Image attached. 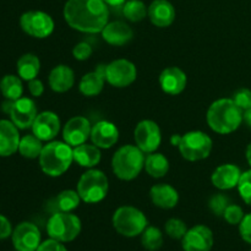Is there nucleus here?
<instances>
[{
    "label": "nucleus",
    "instance_id": "obj_1",
    "mask_svg": "<svg viewBox=\"0 0 251 251\" xmlns=\"http://www.w3.org/2000/svg\"><path fill=\"white\" fill-rule=\"evenodd\" d=\"M64 19L76 31L98 33L108 24L109 10L103 0H68L64 6Z\"/></svg>",
    "mask_w": 251,
    "mask_h": 251
},
{
    "label": "nucleus",
    "instance_id": "obj_5",
    "mask_svg": "<svg viewBox=\"0 0 251 251\" xmlns=\"http://www.w3.org/2000/svg\"><path fill=\"white\" fill-rule=\"evenodd\" d=\"M145 153L134 145L122 146L112 158L113 173L120 180L129 181L139 176L145 168Z\"/></svg>",
    "mask_w": 251,
    "mask_h": 251
},
{
    "label": "nucleus",
    "instance_id": "obj_27",
    "mask_svg": "<svg viewBox=\"0 0 251 251\" xmlns=\"http://www.w3.org/2000/svg\"><path fill=\"white\" fill-rule=\"evenodd\" d=\"M16 69L17 74L22 80L31 81L38 76L39 70H41V61H39L38 56L34 55V54H24L17 60Z\"/></svg>",
    "mask_w": 251,
    "mask_h": 251
},
{
    "label": "nucleus",
    "instance_id": "obj_26",
    "mask_svg": "<svg viewBox=\"0 0 251 251\" xmlns=\"http://www.w3.org/2000/svg\"><path fill=\"white\" fill-rule=\"evenodd\" d=\"M73 152L74 161L85 168H93L100 163V158H102L100 147H97L96 145L82 144L80 146L73 147Z\"/></svg>",
    "mask_w": 251,
    "mask_h": 251
},
{
    "label": "nucleus",
    "instance_id": "obj_43",
    "mask_svg": "<svg viewBox=\"0 0 251 251\" xmlns=\"http://www.w3.org/2000/svg\"><path fill=\"white\" fill-rule=\"evenodd\" d=\"M28 91L31 93V96H33V97H41L44 92L43 82L41 80H38L37 77L28 81Z\"/></svg>",
    "mask_w": 251,
    "mask_h": 251
},
{
    "label": "nucleus",
    "instance_id": "obj_29",
    "mask_svg": "<svg viewBox=\"0 0 251 251\" xmlns=\"http://www.w3.org/2000/svg\"><path fill=\"white\" fill-rule=\"evenodd\" d=\"M145 169L152 178H163L169 171V162L162 153H149L145 158Z\"/></svg>",
    "mask_w": 251,
    "mask_h": 251
},
{
    "label": "nucleus",
    "instance_id": "obj_2",
    "mask_svg": "<svg viewBox=\"0 0 251 251\" xmlns=\"http://www.w3.org/2000/svg\"><path fill=\"white\" fill-rule=\"evenodd\" d=\"M243 110L232 98H221L210 105L206 115L208 126L217 134H232L243 123Z\"/></svg>",
    "mask_w": 251,
    "mask_h": 251
},
{
    "label": "nucleus",
    "instance_id": "obj_44",
    "mask_svg": "<svg viewBox=\"0 0 251 251\" xmlns=\"http://www.w3.org/2000/svg\"><path fill=\"white\" fill-rule=\"evenodd\" d=\"M14 102H15V100H5V102H2V104H1L2 112L10 115V113H11V110H12V107H14Z\"/></svg>",
    "mask_w": 251,
    "mask_h": 251
},
{
    "label": "nucleus",
    "instance_id": "obj_4",
    "mask_svg": "<svg viewBox=\"0 0 251 251\" xmlns=\"http://www.w3.org/2000/svg\"><path fill=\"white\" fill-rule=\"evenodd\" d=\"M171 144L179 149L181 157L186 161L198 162L207 158L212 151V139L203 131H189L183 136L173 135Z\"/></svg>",
    "mask_w": 251,
    "mask_h": 251
},
{
    "label": "nucleus",
    "instance_id": "obj_36",
    "mask_svg": "<svg viewBox=\"0 0 251 251\" xmlns=\"http://www.w3.org/2000/svg\"><path fill=\"white\" fill-rule=\"evenodd\" d=\"M228 206H229V200L223 194H216L208 201V208H210V211L213 215L218 216V217L225 215V211Z\"/></svg>",
    "mask_w": 251,
    "mask_h": 251
},
{
    "label": "nucleus",
    "instance_id": "obj_3",
    "mask_svg": "<svg viewBox=\"0 0 251 251\" xmlns=\"http://www.w3.org/2000/svg\"><path fill=\"white\" fill-rule=\"evenodd\" d=\"M74 162L73 147L65 141H51L44 145L39 156V166L48 176H60Z\"/></svg>",
    "mask_w": 251,
    "mask_h": 251
},
{
    "label": "nucleus",
    "instance_id": "obj_23",
    "mask_svg": "<svg viewBox=\"0 0 251 251\" xmlns=\"http://www.w3.org/2000/svg\"><path fill=\"white\" fill-rule=\"evenodd\" d=\"M48 82L54 92H68L69 90L73 88L74 83H75V74H74V70L70 66L60 64V65L51 69L50 74H49Z\"/></svg>",
    "mask_w": 251,
    "mask_h": 251
},
{
    "label": "nucleus",
    "instance_id": "obj_37",
    "mask_svg": "<svg viewBox=\"0 0 251 251\" xmlns=\"http://www.w3.org/2000/svg\"><path fill=\"white\" fill-rule=\"evenodd\" d=\"M244 212H243V208L238 205H229L225 211V215L223 218L226 220V222L229 223L232 226L239 225L240 222L244 218Z\"/></svg>",
    "mask_w": 251,
    "mask_h": 251
},
{
    "label": "nucleus",
    "instance_id": "obj_21",
    "mask_svg": "<svg viewBox=\"0 0 251 251\" xmlns=\"http://www.w3.org/2000/svg\"><path fill=\"white\" fill-rule=\"evenodd\" d=\"M102 38L110 46L122 47L129 43L134 37L131 27L123 21L108 22L102 29Z\"/></svg>",
    "mask_w": 251,
    "mask_h": 251
},
{
    "label": "nucleus",
    "instance_id": "obj_15",
    "mask_svg": "<svg viewBox=\"0 0 251 251\" xmlns=\"http://www.w3.org/2000/svg\"><path fill=\"white\" fill-rule=\"evenodd\" d=\"M60 130V119L50 110H46L37 114L32 124V134L36 135L42 141H51Z\"/></svg>",
    "mask_w": 251,
    "mask_h": 251
},
{
    "label": "nucleus",
    "instance_id": "obj_42",
    "mask_svg": "<svg viewBox=\"0 0 251 251\" xmlns=\"http://www.w3.org/2000/svg\"><path fill=\"white\" fill-rule=\"evenodd\" d=\"M12 235V226L5 216L0 215V240L7 239Z\"/></svg>",
    "mask_w": 251,
    "mask_h": 251
},
{
    "label": "nucleus",
    "instance_id": "obj_40",
    "mask_svg": "<svg viewBox=\"0 0 251 251\" xmlns=\"http://www.w3.org/2000/svg\"><path fill=\"white\" fill-rule=\"evenodd\" d=\"M239 234L245 243L251 244V213L245 215L239 223Z\"/></svg>",
    "mask_w": 251,
    "mask_h": 251
},
{
    "label": "nucleus",
    "instance_id": "obj_34",
    "mask_svg": "<svg viewBox=\"0 0 251 251\" xmlns=\"http://www.w3.org/2000/svg\"><path fill=\"white\" fill-rule=\"evenodd\" d=\"M164 230L172 239L181 240L188 232V227L184 221L179 220V218H171L164 225Z\"/></svg>",
    "mask_w": 251,
    "mask_h": 251
},
{
    "label": "nucleus",
    "instance_id": "obj_16",
    "mask_svg": "<svg viewBox=\"0 0 251 251\" xmlns=\"http://www.w3.org/2000/svg\"><path fill=\"white\" fill-rule=\"evenodd\" d=\"M37 114L38 113H37L36 103L31 98L21 97L14 102V107L10 113V119L19 129L25 130L32 127Z\"/></svg>",
    "mask_w": 251,
    "mask_h": 251
},
{
    "label": "nucleus",
    "instance_id": "obj_14",
    "mask_svg": "<svg viewBox=\"0 0 251 251\" xmlns=\"http://www.w3.org/2000/svg\"><path fill=\"white\" fill-rule=\"evenodd\" d=\"M91 123L85 117H74L68 120L63 129L64 141L71 147L80 146L86 144L88 137L91 136Z\"/></svg>",
    "mask_w": 251,
    "mask_h": 251
},
{
    "label": "nucleus",
    "instance_id": "obj_17",
    "mask_svg": "<svg viewBox=\"0 0 251 251\" xmlns=\"http://www.w3.org/2000/svg\"><path fill=\"white\" fill-rule=\"evenodd\" d=\"M159 86L162 91L167 95L176 96L180 95L186 87V74L178 66H171L164 69L159 75Z\"/></svg>",
    "mask_w": 251,
    "mask_h": 251
},
{
    "label": "nucleus",
    "instance_id": "obj_28",
    "mask_svg": "<svg viewBox=\"0 0 251 251\" xmlns=\"http://www.w3.org/2000/svg\"><path fill=\"white\" fill-rule=\"evenodd\" d=\"M81 198L77 191L75 190H63L58 196L51 201L53 205V213L55 212H73L80 205Z\"/></svg>",
    "mask_w": 251,
    "mask_h": 251
},
{
    "label": "nucleus",
    "instance_id": "obj_41",
    "mask_svg": "<svg viewBox=\"0 0 251 251\" xmlns=\"http://www.w3.org/2000/svg\"><path fill=\"white\" fill-rule=\"evenodd\" d=\"M36 251H68V249L65 248L64 243L49 238V239L42 242Z\"/></svg>",
    "mask_w": 251,
    "mask_h": 251
},
{
    "label": "nucleus",
    "instance_id": "obj_48",
    "mask_svg": "<svg viewBox=\"0 0 251 251\" xmlns=\"http://www.w3.org/2000/svg\"><path fill=\"white\" fill-rule=\"evenodd\" d=\"M250 251H251V250H250Z\"/></svg>",
    "mask_w": 251,
    "mask_h": 251
},
{
    "label": "nucleus",
    "instance_id": "obj_35",
    "mask_svg": "<svg viewBox=\"0 0 251 251\" xmlns=\"http://www.w3.org/2000/svg\"><path fill=\"white\" fill-rule=\"evenodd\" d=\"M237 188L243 201L247 205L251 206V169L242 173V176H240V180L238 183Z\"/></svg>",
    "mask_w": 251,
    "mask_h": 251
},
{
    "label": "nucleus",
    "instance_id": "obj_9",
    "mask_svg": "<svg viewBox=\"0 0 251 251\" xmlns=\"http://www.w3.org/2000/svg\"><path fill=\"white\" fill-rule=\"evenodd\" d=\"M20 26L22 31L34 38H47L54 31V21L50 15L39 10H32L21 15Z\"/></svg>",
    "mask_w": 251,
    "mask_h": 251
},
{
    "label": "nucleus",
    "instance_id": "obj_22",
    "mask_svg": "<svg viewBox=\"0 0 251 251\" xmlns=\"http://www.w3.org/2000/svg\"><path fill=\"white\" fill-rule=\"evenodd\" d=\"M152 24L157 27H168L176 20V9L168 0H153L149 6V15Z\"/></svg>",
    "mask_w": 251,
    "mask_h": 251
},
{
    "label": "nucleus",
    "instance_id": "obj_19",
    "mask_svg": "<svg viewBox=\"0 0 251 251\" xmlns=\"http://www.w3.org/2000/svg\"><path fill=\"white\" fill-rule=\"evenodd\" d=\"M19 127L11 120H0V157H10L19 151Z\"/></svg>",
    "mask_w": 251,
    "mask_h": 251
},
{
    "label": "nucleus",
    "instance_id": "obj_8",
    "mask_svg": "<svg viewBox=\"0 0 251 251\" xmlns=\"http://www.w3.org/2000/svg\"><path fill=\"white\" fill-rule=\"evenodd\" d=\"M109 183L102 171L90 169L81 176L77 183V193L81 200L86 203H98L108 194Z\"/></svg>",
    "mask_w": 251,
    "mask_h": 251
},
{
    "label": "nucleus",
    "instance_id": "obj_20",
    "mask_svg": "<svg viewBox=\"0 0 251 251\" xmlns=\"http://www.w3.org/2000/svg\"><path fill=\"white\" fill-rule=\"evenodd\" d=\"M240 176H242V171L238 166L232 163L221 164L213 171L211 181L213 186L220 190H230L238 186Z\"/></svg>",
    "mask_w": 251,
    "mask_h": 251
},
{
    "label": "nucleus",
    "instance_id": "obj_45",
    "mask_svg": "<svg viewBox=\"0 0 251 251\" xmlns=\"http://www.w3.org/2000/svg\"><path fill=\"white\" fill-rule=\"evenodd\" d=\"M243 120H244L248 126L251 127V108L250 109L244 110V113H243Z\"/></svg>",
    "mask_w": 251,
    "mask_h": 251
},
{
    "label": "nucleus",
    "instance_id": "obj_11",
    "mask_svg": "<svg viewBox=\"0 0 251 251\" xmlns=\"http://www.w3.org/2000/svg\"><path fill=\"white\" fill-rule=\"evenodd\" d=\"M134 139L136 146L144 153H153L162 142L161 129L153 120H142L135 127Z\"/></svg>",
    "mask_w": 251,
    "mask_h": 251
},
{
    "label": "nucleus",
    "instance_id": "obj_24",
    "mask_svg": "<svg viewBox=\"0 0 251 251\" xmlns=\"http://www.w3.org/2000/svg\"><path fill=\"white\" fill-rule=\"evenodd\" d=\"M150 198L154 206L163 210H171L178 205L179 194L169 184H157L150 190Z\"/></svg>",
    "mask_w": 251,
    "mask_h": 251
},
{
    "label": "nucleus",
    "instance_id": "obj_6",
    "mask_svg": "<svg viewBox=\"0 0 251 251\" xmlns=\"http://www.w3.org/2000/svg\"><path fill=\"white\" fill-rule=\"evenodd\" d=\"M112 223L114 229L126 238L141 235L149 226V221L144 212L134 206H122L118 208L113 215Z\"/></svg>",
    "mask_w": 251,
    "mask_h": 251
},
{
    "label": "nucleus",
    "instance_id": "obj_47",
    "mask_svg": "<svg viewBox=\"0 0 251 251\" xmlns=\"http://www.w3.org/2000/svg\"><path fill=\"white\" fill-rule=\"evenodd\" d=\"M245 156H247L248 163H249V166L251 167V144L248 145L247 152H245Z\"/></svg>",
    "mask_w": 251,
    "mask_h": 251
},
{
    "label": "nucleus",
    "instance_id": "obj_32",
    "mask_svg": "<svg viewBox=\"0 0 251 251\" xmlns=\"http://www.w3.org/2000/svg\"><path fill=\"white\" fill-rule=\"evenodd\" d=\"M123 14L131 22H140L149 15V7L141 0H127L123 5Z\"/></svg>",
    "mask_w": 251,
    "mask_h": 251
},
{
    "label": "nucleus",
    "instance_id": "obj_31",
    "mask_svg": "<svg viewBox=\"0 0 251 251\" xmlns=\"http://www.w3.org/2000/svg\"><path fill=\"white\" fill-rule=\"evenodd\" d=\"M43 147L44 146L43 144H42V140H39L34 134L25 135V136L21 137V140H20L19 152L22 157H25V158L34 159L39 158Z\"/></svg>",
    "mask_w": 251,
    "mask_h": 251
},
{
    "label": "nucleus",
    "instance_id": "obj_25",
    "mask_svg": "<svg viewBox=\"0 0 251 251\" xmlns=\"http://www.w3.org/2000/svg\"><path fill=\"white\" fill-rule=\"evenodd\" d=\"M105 65H100L95 71L82 76L78 83L80 92L86 97H95L102 92L105 82Z\"/></svg>",
    "mask_w": 251,
    "mask_h": 251
},
{
    "label": "nucleus",
    "instance_id": "obj_46",
    "mask_svg": "<svg viewBox=\"0 0 251 251\" xmlns=\"http://www.w3.org/2000/svg\"><path fill=\"white\" fill-rule=\"evenodd\" d=\"M103 1L109 6H120V5H124L126 0H103Z\"/></svg>",
    "mask_w": 251,
    "mask_h": 251
},
{
    "label": "nucleus",
    "instance_id": "obj_30",
    "mask_svg": "<svg viewBox=\"0 0 251 251\" xmlns=\"http://www.w3.org/2000/svg\"><path fill=\"white\" fill-rule=\"evenodd\" d=\"M0 91L5 100H17L24 93L22 78L16 75H5L0 81Z\"/></svg>",
    "mask_w": 251,
    "mask_h": 251
},
{
    "label": "nucleus",
    "instance_id": "obj_7",
    "mask_svg": "<svg viewBox=\"0 0 251 251\" xmlns=\"http://www.w3.org/2000/svg\"><path fill=\"white\" fill-rule=\"evenodd\" d=\"M81 220L71 212H55L47 223L49 238L60 243H70L80 235Z\"/></svg>",
    "mask_w": 251,
    "mask_h": 251
},
{
    "label": "nucleus",
    "instance_id": "obj_33",
    "mask_svg": "<svg viewBox=\"0 0 251 251\" xmlns=\"http://www.w3.org/2000/svg\"><path fill=\"white\" fill-rule=\"evenodd\" d=\"M142 247L149 251H157L163 245V233L157 227H147L141 234Z\"/></svg>",
    "mask_w": 251,
    "mask_h": 251
},
{
    "label": "nucleus",
    "instance_id": "obj_39",
    "mask_svg": "<svg viewBox=\"0 0 251 251\" xmlns=\"http://www.w3.org/2000/svg\"><path fill=\"white\" fill-rule=\"evenodd\" d=\"M73 55L78 61L87 60L92 55V47L87 42H80L73 48Z\"/></svg>",
    "mask_w": 251,
    "mask_h": 251
},
{
    "label": "nucleus",
    "instance_id": "obj_13",
    "mask_svg": "<svg viewBox=\"0 0 251 251\" xmlns=\"http://www.w3.org/2000/svg\"><path fill=\"white\" fill-rule=\"evenodd\" d=\"M215 243L213 233L207 226L198 225L188 229L181 239L184 251H211Z\"/></svg>",
    "mask_w": 251,
    "mask_h": 251
},
{
    "label": "nucleus",
    "instance_id": "obj_18",
    "mask_svg": "<svg viewBox=\"0 0 251 251\" xmlns=\"http://www.w3.org/2000/svg\"><path fill=\"white\" fill-rule=\"evenodd\" d=\"M90 137L92 144L100 149H110L119 140V130L113 123L100 120L92 126Z\"/></svg>",
    "mask_w": 251,
    "mask_h": 251
},
{
    "label": "nucleus",
    "instance_id": "obj_10",
    "mask_svg": "<svg viewBox=\"0 0 251 251\" xmlns=\"http://www.w3.org/2000/svg\"><path fill=\"white\" fill-rule=\"evenodd\" d=\"M105 81L113 87L123 88L131 85L137 76L136 66L126 59H117L105 65Z\"/></svg>",
    "mask_w": 251,
    "mask_h": 251
},
{
    "label": "nucleus",
    "instance_id": "obj_38",
    "mask_svg": "<svg viewBox=\"0 0 251 251\" xmlns=\"http://www.w3.org/2000/svg\"><path fill=\"white\" fill-rule=\"evenodd\" d=\"M235 104L244 112L251 108V90L249 88H240L234 93L232 98Z\"/></svg>",
    "mask_w": 251,
    "mask_h": 251
},
{
    "label": "nucleus",
    "instance_id": "obj_12",
    "mask_svg": "<svg viewBox=\"0 0 251 251\" xmlns=\"http://www.w3.org/2000/svg\"><path fill=\"white\" fill-rule=\"evenodd\" d=\"M41 232L34 223L22 222L12 230V244L17 251H36L41 245Z\"/></svg>",
    "mask_w": 251,
    "mask_h": 251
}]
</instances>
